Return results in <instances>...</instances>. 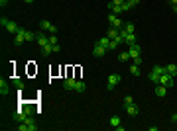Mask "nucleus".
I'll return each instance as SVG.
<instances>
[{
    "label": "nucleus",
    "mask_w": 177,
    "mask_h": 131,
    "mask_svg": "<svg viewBox=\"0 0 177 131\" xmlns=\"http://www.w3.org/2000/svg\"><path fill=\"white\" fill-rule=\"evenodd\" d=\"M59 51H61V47H59V43H57V45H53V53H59Z\"/></svg>",
    "instance_id": "e433bc0d"
},
{
    "label": "nucleus",
    "mask_w": 177,
    "mask_h": 131,
    "mask_svg": "<svg viewBox=\"0 0 177 131\" xmlns=\"http://www.w3.org/2000/svg\"><path fill=\"white\" fill-rule=\"evenodd\" d=\"M24 41H26V30H22V27H20V31L14 35V43H16V45H22Z\"/></svg>",
    "instance_id": "6e6552de"
},
{
    "label": "nucleus",
    "mask_w": 177,
    "mask_h": 131,
    "mask_svg": "<svg viewBox=\"0 0 177 131\" xmlns=\"http://www.w3.org/2000/svg\"><path fill=\"white\" fill-rule=\"evenodd\" d=\"M124 110H126V114L130 115V118H136V115L140 114V110H138V106H136V104H130V106H124Z\"/></svg>",
    "instance_id": "1a4fd4ad"
},
{
    "label": "nucleus",
    "mask_w": 177,
    "mask_h": 131,
    "mask_svg": "<svg viewBox=\"0 0 177 131\" xmlns=\"http://www.w3.org/2000/svg\"><path fill=\"white\" fill-rule=\"evenodd\" d=\"M108 6H110V10H112V14H116V16H118V14H124L122 6H114V4H108Z\"/></svg>",
    "instance_id": "5701e85b"
},
{
    "label": "nucleus",
    "mask_w": 177,
    "mask_h": 131,
    "mask_svg": "<svg viewBox=\"0 0 177 131\" xmlns=\"http://www.w3.org/2000/svg\"><path fill=\"white\" fill-rule=\"evenodd\" d=\"M0 26H2V27H6V30L10 31V34H14V35H16L18 31H20V27H18V24H16V22L6 20V18H2V20H0Z\"/></svg>",
    "instance_id": "f257e3e1"
},
{
    "label": "nucleus",
    "mask_w": 177,
    "mask_h": 131,
    "mask_svg": "<svg viewBox=\"0 0 177 131\" xmlns=\"http://www.w3.org/2000/svg\"><path fill=\"white\" fill-rule=\"evenodd\" d=\"M124 43H126V45H136V43H138V41H136V35H134V34H128L126 39H124Z\"/></svg>",
    "instance_id": "6ab92c4d"
},
{
    "label": "nucleus",
    "mask_w": 177,
    "mask_h": 131,
    "mask_svg": "<svg viewBox=\"0 0 177 131\" xmlns=\"http://www.w3.org/2000/svg\"><path fill=\"white\" fill-rule=\"evenodd\" d=\"M26 118H28V112L24 110V108H20V110L14 112V121H18V123H20V121H26Z\"/></svg>",
    "instance_id": "20e7f679"
},
{
    "label": "nucleus",
    "mask_w": 177,
    "mask_h": 131,
    "mask_svg": "<svg viewBox=\"0 0 177 131\" xmlns=\"http://www.w3.org/2000/svg\"><path fill=\"white\" fill-rule=\"evenodd\" d=\"M136 2H140V0H136Z\"/></svg>",
    "instance_id": "a19ab883"
},
{
    "label": "nucleus",
    "mask_w": 177,
    "mask_h": 131,
    "mask_svg": "<svg viewBox=\"0 0 177 131\" xmlns=\"http://www.w3.org/2000/svg\"><path fill=\"white\" fill-rule=\"evenodd\" d=\"M106 35H108L110 39H116V37L120 35V30H116V27H112V26H110V27H108V31H106Z\"/></svg>",
    "instance_id": "dca6fc26"
},
{
    "label": "nucleus",
    "mask_w": 177,
    "mask_h": 131,
    "mask_svg": "<svg viewBox=\"0 0 177 131\" xmlns=\"http://www.w3.org/2000/svg\"><path fill=\"white\" fill-rule=\"evenodd\" d=\"M173 78L175 76H171V74H161V78H160V84H164V86H167V88H171L173 86Z\"/></svg>",
    "instance_id": "423d86ee"
},
{
    "label": "nucleus",
    "mask_w": 177,
    "mask_h": 131,
    "mask_svg": "<svg viewBox=\"0 0 177 131\" xmlns=\"http://www.w3.org/2000/svg\"><path fill=\"white\" fill-rule=\"evenodd\" d=\"M165 73L171 74V76H175V74H177V67H175V65H167V67H165Z\"/></svg>",
    "instance_id": "b1692460"
},
{
    "label": "nucleus",
    "mask_w": 177,
    "mask_h": 131,
    "mask_svg": "<svg viewBox=\"0 0 177 131\" xmlns=\"http://www.w3.org/2000/svg\"><path fill=\"white\" fill-rule=\"evenodd\" d=\"M130 104H134V98L132 96H126V98H124V106H130Z\"/></svg>",
    "instance_id": "2f4dec72"
},
{
    "label": "nucleus",
    "mask_w": 177,
    "mask_h": 131,
    "mask_svg": "<svg viewBox=\"0 0 177 131\" xmlns=\"http://www.w3.org/2000/svg\"><path fill=\"white\" fill-rule=\"evenodd\" d=\"M51 51H53V45L47 43V45H43V47H41V55H43V57H49Z\"/></svg>",
    "instance_id": "f3484780"
},
{
    "label": "nucleus",
    "mask_w": 177,
    "mask_h": 131,
    "mask_svg": "<svg viewBox=\"0 0 177 131\" xmlns=\"http://www.w3.org/2000/svg\"><path fill=\"white\" fill-rule=\"evenodd\" d=\"M169 6H171L173 12H177V0H169Z\"/></svg>",
    "instance_id": "473e14b6"
},
{
    "label": "nucleus",
    "mask_w": 177,
    "mask_h": 131,
    "mask_svg": "<svg viewBox=\"0 0 177 131\" xmlns=\"http://www.w3.org/2000/svg\"><path fill=\"white\" fill-rule=\"evenodd\" d=\"M152 71H156L157 74H165V67H161V65H153Z\"/></svg>",
    "instance_id": "a878e982"
},
{
    "label": "nucleus",
    "mask_w": 177,
    "mask_h": 131,
    "mask_svg": "<svg viewBox=\"0 0 177 131\" xmlns=\"http://www.w3.org/2000/svg\"><path fill=\"white\" fill-rule=\"evenodd\" d=\"M134 30H136V27H134V24H132V22L124 24V31H128V34H134Z\"/></svg>",
    "instance_id": "cd10ccee"
},
{
    "label": "nucleus",
    "mask_w": 177,
    "mask_h": 131,
    "mask_svg": "<svg viewBox=\"0 0 177 131\" xmlns=\"http://www.w3.org/2000/svg\"><path fill=\"white\" fill-rule=\"evenodd\" d=\"M24 123H26V131H38V123H36V119L32 115H28Z\"/></svg>",
    "instance_id": "0eeeda50"
},
{
    "label": "nucleus",
    "mask_w": 177,
    "mask_h": 131,
    "mask_svg": "<svg viewBox=\"0 0 177 131\" xmlns=\"http://www.w3.org/2000/svg\"><path fill=\"white\" fill-rule=\"evenodd\" d=\"M124 2H126V4H130V8H134V6H136V4H138L136 0H124Z\"/></svg>",
    "instance_id": "f704fd0d"
},
{
    "label": "nucleus",
    "mask_w": 177,
    "mask_h": 131,
    "mask_svg": "<svg viewBox=\"0 0 177 131\" xmlns=\"http://www.w3.org/2000/svg\"><path fill=\"white\" fill-rule=\"evenodd\" d=\"M134 61V65H142V57H136V59H132Z\"/></svg>",
    "instance_id": "c9c22d12"
},
{
    "label": "nucleus",
    "mask_w": 177,
    "mask_h": 131,
    "mask_svg": "<svg viewBox=\"0 0 177 131\" xmlns=\"http://www.w3.org/2000/svg\"><path fill=\"white\" fill-rule=\"evenodd\" d=\"M36 41H38V45H40V47H43V45H47V43H49V35H45L43 31H40L38 37H36Z\"/></svg>",
    "instance_id": "9d476101"
},
{
    "label": "nucleus",
    "mask_w": 177,
    "mask_h": 131,
    "mask_svg": "<svg viewBox=\"0 0 177 131\" xmlns=\"http://www.w3.org/2000/svg\"><path fill=\"white\" fill-rule=\"evenodd\" d=\"M75 78H71V76H67V78H65V80H63V88H65V90H73V88H75Z\"/></svg>",
    "instance_id": "f8f14e48"
},
{
    "label": "nucleus",
    "mask_w": 177,
    "mask_h": 131,
    "mask_svg": "<svg viewBox=\"0 0 177 131\" xmlns=\"http://www.w3.org/2000/svg\"><path fill=\"white\" fill-rule=\"evenodd\" d=\"M110 4H114V6H122L124 0H110Z\"/></svg>",
    "instance_id": "72a5a7b5"
},
{
    "label": "nucleus",
    "mask_w": 177,
    "mask_h": 131,
    "mask_svg": "<svg viewBox=\"0 0 177 131\" xmlns=\"http://www.w3.org/2000/svg\"><path fill=\"white\" fill-rule=\"evenodd\" d=\"M118 61H122V63L132 61V59H130V53H128V51H120V53H118Z\"/></svg>",
    "instance_id": "412c9836"
},
{
    "label": "nucleus",
    "mask_w": 177,
    "mask_h": 131,
    "mask_svg": "<svg viewBox=\"0 0 177 131\" xmlns=\"http://www.w3.org/2000/svg\"><path fill=\"white\" fill-rule=\"evenodd\" d=\"M92 55H95V57H104V55H106V47H102L100 43H96L95 49H92Z\"/></svg>",
    "instance_id": "9b49d317"
},
{
    "label": "nucleus",
    "mask_w": 177,
    "mask_h": 131,
    "mask_svg": "<svg viewBox=\"0 0 177 131\" xmlns=\"http://www.w3.org/2000/svg\"><path fill=\"white\" fill-rule=\"evenodd\" d=\"M49 43H51V45H57V43H59L57 37H55V34H49Z\"/></svg>",
    "instance_id": "7c9ffc66"
},
{
    "label": "nucleus",
    "mask_w": 177,
    "mask_h": 131,
    "mask_svg": "<svg viewBox=\"0 0 177 131\" xmlns=\"http://www.w3.org/2000/svg\"><path fill=\"white\" fill-rule=\"evenodd\" d=\"M85 82H81V80H77L75 82V88H73V90H75V92H79V94H83V92H85Z\"/></svg>",
    "instance_id": "a211bd4d"
},
{
    "label": "nucleus",
    "mask_w": 177,
    "mask_h": 131,
    "mask_svg": "<svg viewBox=\"0 0 177 131\" xmlns=\"http://www.w3.org/2000/svg\"><path fill=\"white\" fill-rule=\"evenodd\" d=\"M148 78H150L152 82H156V84H160V78H161V74H157L156 71H152L150 74H148Z\"/></svg>",
    "instance_id": "aec40b11"
},
{
    "label": "nucleus",
    "mask_w": 177,
    "mask_h": 131,
    "mask_svg": "<svg viewBox=\"0 0 177 131\" xmlns=\"http://www.w3.org/2000/svg\"><path fill=\"white\" fill-rule=\"evenodd\" d=\"M108 22H110V26H112V27H116V30H122V22H120V18L118 16H116V14H110V16H108Z\"/></svg>",
    "instance_id": "39448f33"
},
{
    "label": "nucleus",
    "mask_w": 177,
    "mask_h": 131,
    "mask_svg": "<svg viewBox=\"0 0 177 131\" xmlns=\"http://www.w3.org/2000/svg\"><path fill=\"white\" fill-rule=\"evenodd\" d=\"M96 43H100L102 47H106V51H108V45H110V37H108V35H104V37H100V39L96 41Z\"/></svg>",
    "instance_id": "4be33fe9"
},
{
    "label": "nucleus",
    "mask_w": 177,
    "mask_h": 131,
    "mask_svg": "<svg viewBox=\"0 0 177 131\" xmlns=\"http://www.w3.org/2000/svg\"><path fill=\"white\" fill-rule=\"evenodd\" d=\"M108 123L112 125V127H116V125H120V118H118V115H112V118L108 119Z\"/></svg>",
    "instance_id": "bb28decb"
},
{
    "label": "nucleus",
    "mask_w": 177,
    "mask_h": 131,
    "mask_svg": "<svg viewBox=\"0 0 177 131\" xmlns=\"http://www.w3.org/2000/svg\"><path fill=\"white\" fill-rule=\"evenodd\" d=\"M0 94H2V96H8V94H10V88H8V82L4 80V78H0Z\"/></svg>",
    "instance_id": "4468645a"
},
{
    "label": "nucleus",
    "mask_w": 177,
    "mask_h": 131,
    "mask_svg": "<svg viewBox=\"0 0 177 131\" xmlns=\"http://www.w3.org/2000/svg\"><path fill=\"white\" fill-rule=\"evenodd\" d=\"M8 4V0H0V6H6Z\"/></svg>",
    "instance_id": "58836bf2"
},
{
    "label": "nucleus",
    "mask_w": 177,
    "mask_h": 131,
    "mask_svg": "<svg viewBox=\"0 0 177 131\" xmlns=\"http://www.w3.org/2000/svg\"><path fill=\"white\" fill-rule=\"evenodd\" d=\"M156 96H160V98L167 96V86H164V84H157V86H156Z\"/></svg>",
    "instance_id": "2eb2a0df"
},
{
    "label": "nucleus",
    "mask_w": 177,
    "mask_h": 131,
    "mask_svg": "<svg viewBox=\"0 0 177 131\" xmlns=\"http://www.w3.org/2000/svg\"><path fill=\"white\" fill-rule=\"evenodd\" d=\"M40 27H41V31H51V34H55V31H57V27L51 24V22H47V20H41V22H40Z\"/></svg>",
    "instance_id": "7ed1b4c3"
},
{
    "label": "nucleus",
    "mask_w": 177,
    "mask_h": 131,
    "mask_svg": "<svg viewBox=\"0 0 177 131\" xmlns=\"http://www.w3.org/2000/svg\"><path fill=\"white\" fill-rule=\"evenodd\" d=\"M171 121H173V123H177V114H173V115H171Z\"/></svg>",
    "instance_id": "4c0bfd02"
},
{
    "label": "nucleus",
    "mask_w": 177,
    "mask_h": 131,
    "mask_svg": "<svg viewBox=\"0 0 177 131\" xmlns=\"http://www.w3.org/2000/svg\"><path fill=\"white\" fill-rule=\"evenodd\" d=\"M130 74L132 76H140V65H132L130 67Z\"/></svg>",
    "instance_id": "393cba45"
},
{
    "label": "nucleus",
    "mask_w": 177,
    "mask_h": 131,
    "mask_svg": "<svg viewBox=\"0 0 177 131\" xmlns=\"http://www.w3.org/2000/svg\"><path fill=\"white\" fill-rule=\"evenodd\" d=\"M14 84H16V88H18V90H20V92L24 90V82H22L20 78H14Z\"/></svg>",
    "instance_id": "c756f323"
},
{
    "label": "nucleus",
    "mask_w": 177,
    "mask_h": 131,
    "mask_svg": "<svg viewBox=\"0 0 177 131\" xmlns=\"http://www.w3.org/2000/svg\"><path fill=\"white\" fill-rule=\"evenodd\" d=\"M36 37H38V35H36L34 31H28L26 30V41H36Z\"/></svg>",
    "instance_id": "c85d7f7f"
},
{
    "label": "nucleus",
    "mask_w": 177,
    "mask_h": 131,
    "mask_svg": "<svg viewBox=\"0 0 177 131\" xmlns=\"http://www.w3.org/2000/svg\"><path fill=\"white\" fill-rule=\"evenodd\" d=\"M140 51H142V49H140V45H138V43H136V45H130V51H128V53H130V59L140 57Z\"/></svg>",
    "instance_id": "ddd939ff"
},
{
    "label": "nucleus",
    "mask_w": 177,
    "mask_h": 131,
    "mask_svg": "<svg viewBox=\"0 0 177 131\" xmlns=\"http://www.w3.org/2000/svg\"><path fill=\"white\" fill-rule=\"evenodd\" d=\"M118 84H120V74H110L108 82H106V90H114Z\"/></svg>",
    "instance_id": "f03ea898"
},
{
    "label": "nucleus",
    "mask_w": 177,
    "mask_h": 131,
    "mask_svg": "<svg viewBox=\"0 0 177 131\" xmlns=\"http://www.w3.org/2000/svg\"><path fill=\"white\" fill-rule=\"evenodd\" d=\"M24 2H28V4H32V2H34V0H24Z\"/></svg>",
    "instance_id": "ea45409f"
}]
</instances>
